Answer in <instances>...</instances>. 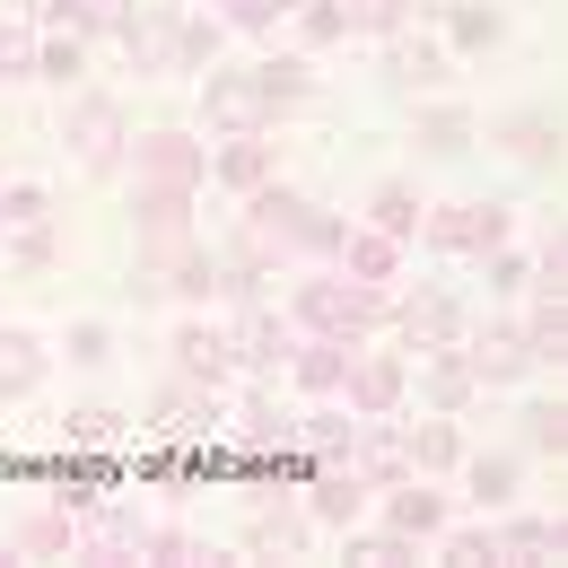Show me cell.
Wrapping results in <instances>:
<instances>
[{
	"instance_id": "cell-20",
	"label": "cell",
	"mask_w": 568,
	"mask_h": 568,
	"mask_svg": "<svg viewBox=\"0 0 568 568\" xmlns=\"http://www.w3.org/2000/svg\"><path fill=\"white\" fill-rule=\"evenodd\" d=\"M254 79V97H263V114L281 123V114H306L315 97H324V71H315V53H263V62H245Z\"/></svg>"
},
{
	"instance_id": "cell-24",
	"label": "cell",
	"mask_w": 568,
	"mask_h": 568,
	"mask_svg": "<svg viewBox=\"0 0 568 568\" xmlns=\"http://www.w3.org/2000/svg\"><path fill=\"white\" fill-rule=\"evenodd\" d=\"M473 141H481V114H473V105H464L455 88L412 105V149H420V158H464Z\"/></svg>"
},
{
	"instance_id": "cell-30",
	"label": "cell",
	"mask_w": 568,
	"mask_h": 568,
	"mask_svg": "<svg viewBox=\"0 0 568 568\" xmlns=\"http://www.w3.org/2000/svg\"><path fill=\"white\" fill-rule=\"evenodd\" d=\"M455 481H464V498H473L481 516H498L507 498L525 490V455H516V446H481V455L464 446V464H455Z\"/></svg>"
},
{
	"instance_id": "cell-37",
	"label": "cell",
	"mask_w": 568,
	"mask_h": 568,
	"mask_svg": "<svg viewBox=\"0 0 568 568\" xmlns=\"http://www.w3.org/2000/svg\"><path fill=\"white\" fill-rule=\"evenodd\" d=\"M141 560L149 568H227V551H211V534H193V525H149Z\"/></svg>"
},
{
	"instance_id": "cell-26",
	"label": "cell",
	"mask_w": 568,
	"mask_h": 568,
	"mask_svg": "<svg viewBox=\"0 0 568 568\" xmlns=\"http://www.w3.org/2000/svg\"><path fill=\"white\" fill-rule=\"evenodd\" d=\"M367 481H358L351 464H315L306 473V516H315V534H351L358 516H367Z\"/></svg>"
},
{
	"instance_id": "cell-39",
	"label": "cell",
	"mask_w": 568,
	"mask_h": 568,
	"mask_svg": "<svg viewBox=\"0 0 568 568\" xmlns=\"http://www.w3.org/2000/svg\"><path fill=\"white\" fill-rule=\"evenodd\" d=\"M342 551H351L358 568H412V560H420V542H412V534H394V525H367V516L342 534Z\"/></svg>"
},
{
	"instance_id": "cell-16",
	"label": "cell",
	"mask_w": 568,
	"mask_h": 568,
	"mask_svg": "<svg viewBox=\"0 0 568 568\" xmlns=\"http://www.w3.org/2000/svg\"><path fill=\"white\" fill-rule=\"evenodd\" d=\"M394 446H403V464L428 473V481H446L455 464H464V420H446V412H394Z\"/></svg>"
},
{
	"instance_id": "cell-48",
	"label": "cell",
	"mask_w": 568,
	"mask_h": 568,
	"mask_svg": "<svg viewBox=\"0 0 568 568\" xmlns=\"http://www.w3.org/2000/svg\"><path fill=\"white\" fill-rule=\"evenodd\" d=\"M53 358H71V367H88V376H97V367L114 358V324H97V315H88V324H71V333H62V351H53Z\"/></svg>"
},
{
	"instance_id": "cell-42",
	"label": "cell",
	"mask_w": 568,
	"mask_h": 568,
	"mask_svg": "<svg viewBox=\"0 0 568 568\" xmlns=\"http://www.w3.org/2000/svg\"><path fill=\"white\" fill-rule=\"evenodd\" d=\"M36 79H44V88H79V79H88V36L36 27Z\"/></svg>"
},
{
	"instance_id": "cell-51",
	"label": "cell",
	"mask_w": 568,
	"mask_h": 568,
	"mask_svg": "<svg viewBox=\"0 0 568 568\" xmlns=\"http://www.w3.org/2000/svg\"><path fill=\"white\" fill-rule=\"evenodd\" d=\"M272 9H281V18H288V9H297V0H272Z\"/></svg>"
},
{
	"instance_id": "cell-14",
	"label": "cell",
	"mask_w": 568,
	"mask_h": 568,
	"mask_svg": "<svg viewBox=\"0 0 568 568\" xmlns=\"http://www.w3.org/2000/svg\"><path fill=\"white\" fill-rule=\"evenodd\" d=\"M141 542H149V516H141V507H123V498H97V507L79 516V551H71V560H88V568H123V560H141Z\"/></svg>"
},
{
	"instance_id": "cell-21",
	"label": "cell",
	"mask_w": 568,
	"mask_h": 568,
	"mask_svg": "<svg viewBox=\"0 0 568 568\" xmlns=\"http://www.w3.org/2000/svg\"><path fill=\"white\" fill-rule=\"evenodd\" d=\"M175 9H184V0H132V18L114 27V44H123V62H132L141 79L175 71Z\"/></svg>"
},
{
	"instance_id": "cell-32",
	"label": "cell",
	"mask_w": 568,
	"mask_h": 568,
	"mask_svg": "<svg viewBox=\"0 0 568 568\" xmlns=\"http://www.w3.org/2000/svg\"><path fill=\"white\" fill-rule=\"evenodd\" d=\"M351 437H358V412L342 394H315V403L297 412V455H306V464H342Z\"/></svg>"
},
{
	"instance_id": "cell-46",
	"label": "cell",
	"mask_w": 568,
	"mask_h": 568,
	"mask_svg": "<svg viewBox=\"0 0 568 568\" xmlns=\"http://www.w3.org/2000/svg\"><path fill=\"white\" fill-rule=\"evenodd\" d=\"M342 18H351V36H394V27H412L420 18V0H342Z\"/></svg>"
},
{
	"instance_id": "cell-45",
	"label": "cell",
	"mask_w": 568,
	"mask_h": 568,
	"mask_svg": "<svg viewBox=\"0 0 568 568\" xmlns=\"http://www.w3.org/2000/svg\"><path fill=\"white\" fill-rule=\"evenodd\" d=\"M0 79L9 88L36 79V18H18V9H0Z\"/></svg>"
},
{
	"instance_id": "cell-18",
	"label": "cell",
	"mask_w": 568,
	"mask_h": 568,
	"mask_svg": "<svg viewBox=\"0 0 568 568\" xmlns=\"http://www.w3.org/2000/svg\"><path fill=\"white\" fill-rule=\"evenodd\" d=\"M446 516H455V498L437 490V481H428V473H403V481H385V490H376V525H394V534H412V542H437V525H446Z\"/></svg>"
},
{
	"instance_id": "cell-23",
	"label": "cell",
	"mask_w": 568,
	"mask_h": 568,
	"mask_svg": "<svg viewBox=\"0 0 568 568\" xmlns=\"http://www.w3.org/2000/svg\"><path fill=\"white\" fill-rule=\"evenodd\" d=\"M202 132L227 141V132H272V114H263V97H254V79L245 71H202Z\"/></svg>"
},
{
	"instance_id": "cell-50",
	"label": "cell",
	"mask_w": 568,
	"mask_h": 568,
	"mask_svg": "<svg viewBox=\"0 0 568 568\" xmlns=\"http://www.w3.org/2000/svg\"><path fill=\"white\" fill-rule=\"evenodd\" d=\"M219 18H227V36H272V27H281L272 0H219Z\"/></svg>"
},
{
	"instance_id": "cell-33",
	"label": "cell",
	"mask_w": 568,
	"mask_h": 568,
	"mask_svg": "<svg viewBox=\"0 0 568 568\" xmlns=\"http://www.w3.org/2000/svg\"><path fill=\"white\" fill-rule=\"evenodd\" d=\"M44 376H53V342H36V333L0 324V403H27Z\"/></svg>"
},
{
	"instance_id": "cell-29",
	"label": "cell",
	"mask_w": 568,
	"mask_h": 568,
	"mask_svg": "<svg viewBox=\"0 0 568 568\" xmlns=\"http://www.w3.org/2000/svg\"><path fill=\"white\" fill-rule=\"evenodd\" d=\"M403 254H412L403 236H376L367 219H351L342 245H333V272H351V281H367V288H394L403 281Z\"/></svg>"
},
{
	"instance_id": "cell-35",
	"label": "cell",
	"mask_w": 568,
	"mask_h": 568,
	"mask_svg": "<svg viewBox=\"0 0 568 568\" xmlns=\"http://www.w3.org/2000/svg\"><path fill=\"white\" fill-rule=\"evenodd\" d=\"M123 437H132V412H123V403H105V394H88V403L62 412V446H97V455H114Z\"/></svg>"
},
{
	"instance_id": "cell-1",
	"label": "cell",
	"mask_w": 568,
	"mask_h": 568,
	"mask_svg": "<svg viewBox=\"0 0 568 568\" xmlns=\"http://www.w3.org/2000/svg\"><path fill=\"white\" fill-rule=\"evenodd\" d=\"M288 324L297 333H333V342H376L385 333V288L351 281V272H306L288 288Z\"/></svg>"
},
{
	"instance_id": "cell-17",
	"label": "cell",
	"mask_w": 568,
	"mask_h": 568,
	"mask_svg": "<svg viewBox=\"0 0 568 568\" xmlns=\"http://www.w3.org/2000/svg\"><path fill=\"white\" fill-rule=\"evenodd\" d=\"M490 149H507V158H525V166H560L568 158V132H560V105H507V114H490Z\"/></svg>"
},
{
	"instance_id": "cell-3",
	"label": "cell",
	"mask_w": 568,
	"mask_h": 568,
	"mask_svg": "<svg viewBox=\"0 0 568 568\" xmlns=\"http://www.w3.org/2000/svg\"><path fill=\"white\" fill-rule=\"evenodd\" d=\"M464 324H473V306L455 297L446 281H394L385 288V333H394V351H446V342H464Z\"/></svg>"
},
{
	"instance_id": "cell-7",
	"label": "cell",
	"mask_w": 568,
	"mask_h": 568,
	"mask_svg": "<svg viewBox=\"0 0 568 568\" xmlns=\"http://www.w3.org/2000/svg\"><path fill=\"white\" fill-rule=\"evenodd\" d=\"M455 71H464V62L437 44V27H420V18L385 36V88H394V97H412V105H420V97H446Z\"/></svg>"
},
{
	"instance_id": "cell-31",
	"label": "cell",
	"mask_w": 568,
	"mask_h": 568,
	"mask_svg": "<svg viewBox=\"0 0 568 568\" xmlns=\"http://www.w3.org/2000/svg\"><path fill=\"white\" fill-rule=\"evenodd\" d=\"M351 351H358V342H333V333H297V351H288L281 385H297L306 403H315V394H342V376H351Z\"/></svg>"
},
{
	"instance_id": "cell-49",
	"label": "cell",
	"mask_w": 568,
	"mask_h": 568,
	"mask_svg": "<svg viewBox=\"0 0 568 568\" xmlns=\"http://www.w3.org/2000/svg\"><path fill=\"white\" fill-rule=\"evenodd\" d=\"M36 219H53L44 184H0V227H36Z\"/></svg>"
},
{
	"instance_id": "cell-15",
	"label": "cell",
	"mask_w": 568,
	"mask_h": 568,
	"mask_svg": "<svg viewBox=\"0 0 568 568\" xmlns=\"http://www.w3.org/2000/svg\"><path fill=\"white\" fill-rule=\"evenodd\" d=\"M412 394H420V412H446V420H464V412L481 403V376H473L464 342H446V351H420V358H412Z\"/></svg>"
},
{
	"instance_id": "cell-41",
	"label": "cell",
	"mask_w": 568,
	"mask_h": 568,
	"mask_svg": "<svg viewBox=\"0 0 568 568\" xmlns=\"http://www.w3.org/2000/svg\"><path fill=\"white\" fill-rule=\"evenodd\" d=\"M516 420H525V455H542V464H568V403H560V394H534Z\"/></svg>"
},
{
	"instance_id": "cell-19",
	"label": "cell",
	"mask_w": 568,
	"mask_h": 568,
	"mask_svg": "<svg viewBox=\"0 0 568 568\" xmlns=\"http://www.w3.org/2000/svg\"><path fill=\"white\" fill-rule=\"evenodd\" d=\"M464 358H473L481 394H490V385H525V376H534V351H525V324H516V315H498V324H464Z\"/></svg>"
},
{
	"instance_id": "cell-34",
	"label": "cell",
	"mask_w": 568,
	"mask_h": 568,
	"mask_svg": "<svg viewBox=\"0 0 568 568\" xmlns=\"http://www.w3.org/2000/svg\"><path fill=\"white\" fill-rule=\"evenodd\" d=\"M71 551H79V516H71V507H53V498L9 534V560H71Z\"/></svg>"
},
{
	"instance_id": "cell-44",
	"label": "cell",
	"mask_w": 568,
	"mask_h": 568,
	"mask_svg": "<svg viewBox=\"0 0 568 568\" xmlns=\"http://www.w3.org/2000/svg\"><path fill=\"white\" fill-rule=\"evenodd\" d=\"M0 254L27 263V272H53V263H62V227H53V219H36V227H0Z\"/></svg>"
},
{
	"instance_id": "cell-40",
	"label": "cell",
	"mask_w": 568,
	"mask_h": 568,
	"mask_svg": "<svg viewBox=\"0 0 568 568\" xmlns=\"http://www.w3.org/2000/svg\"><path fill=\"white\" fill-rule=\"evenodd\" d=\"M428 551H437V568H498V534H490V516H481V525H455V516H446Z\"/></svg>"
},
{
	"instance_id": "cell-2",
	"label": "cell",
	"mask_w": 568,
	"mask_h": 568,
	"mask_svg": "<svg viewBox=\"0 0 568 568\" xmlns=\"http://www.w3.org/2000/svg\"><path fill=\"white\" fill-rule=\"evenodd\" d=\"M62 149H71L88 175H123V158H132V114H123V97H105V88H62Z\"/></svg>"
},
{
	"instance_id": "cell-8",
	"label": "cell",
	"mask_w": 568,
	"mask_h": 568,
	"mask_svg": "<svg viewBox=\"0 0 568 568\" xmlns=\"http://www.w3.org/2000/svg\"><path fill=\"white\" fill-rule=\"evenodd\" d=\"M219 437H227L236 455H288V446H297V412L281 403V385H263V376H245V394H236V412H219Z\"/></svg>"
},
{
	"instance_id": "cell-38",
	"label": "cell",
	"mask_w": 568,
	"mask_h": 568,
	"mask_svg": "<svg viewBox=\"0 0 568 568\" xmlns=\"http://www.w3.org/2000/svg\"><path fill=\"white\" fill-rule=\"evenodd\" d=\"M219 44H227V18L219 9H175V71H211L219 62Z\"/></svg>"
},
{
	"instance_id": "cell-13",
	"label": "cell",
	"mask_w": 568,
	"mask_h": 568,
	"mask_svg": "<svg viewBox=\"0 0 568 568\" xmlns=\"http://www.w3.org/2000/svg\"><path fill=\"white\" fill-rule=\"evenodd\" d=\"M211 428H219V394L184 385V376L166 367V385L149 394V412H141V437H166V446H193V437H211Z\"/></svg>"
},
{
	"instance_id": "cell-10",
	"label": "cell",
	"mask_w": 568,
	"mask_h": 568,
	"mask_svg": "<svg viewBox=\"0 0 568 568\" xmlns=\"http://www.w3.org/2000/svg\"><path fill=\"white\" fill-rule=\"evenodd\" d=\"M166 367H175L184 385H202V394H227V385H236V351H227V315L193 306V315L175 324V342H166Z\"/></svg>"
},
{
	"instance_id": "cell-27",
	"label": "cell",
	"mask_w": 568,
	"mask_h": 568,
	"mask_svg": "<svg viewBox=\"0 0 568 568\" xmlns=\"http://www.w3.org/2000/svg\"><path fill=\"white\" fill-rule=\"evenodd\" d=\"M437 44H446L455 62H481V53L507 44V9H498V0H446V9H437Z\"/></svg>"
},
{
	"instance_id": "cell-12",
	"label": "cell",
	"mask_w": 568,
	"mask_h": 568,
	"mask_svg": "<svg viewBox=\"0 0 568 568\" xmlns=\"http://www.w3.org/2000/svg\"><path fill=\"white\" fill-rule=\"evenodd\" d=\"M123 175H149V184H193V193H202V175H211V141H193V132H175V123L132 132Z\"/></svg>"
},
{
	"instance_id": "cell-6",
	"label": "cell",
	"mask_w": 568,
	"mask_h": 568,
	"mask_svg": "<svg viewBox=\"0 0 568 568\" xmlns=\"http://www.w3.org/2000/svg\"><path fill=\"white\" fill-rule=\"evenodd\" d=\"M245 498H254V516H245V534H236V551H245V560H297V551L315 542L306 498H288L281 481H245Z\"/></svg>"
},
{
	"instance_id": "cell-5",
	"label": "cell",
	"mask_w": 568,
	"mask_h": 568,
	"mask_svg": "<svg viewBox=\"0 0 568 568\" xmlns=\"http://www.w3.org/2000/svg\"><path fill=\"white\" fill-rule=\"evenodd\" d=\"M507 236H516V211H507V202H428L412 245L446 254V263H473V254H490Z\"/></svg>"
},
{
	"instance_id": "cell-25",
	"label": "cell",
	"mask_w": 568,
	"mask_h": 568,
	"mask_svg": "<svg viewBox=\"0 0 568 568\" xmlns=\"http://www.w3.org/2000/svg\"><path fill=\"white\" fill-rule=\"evenodd\" d=\"M158 281H166L175 306H227V263H219V245H202V236H184V245L158 263Z\"/></svg>"
},
{
	"instance_id": "cell-4",
	"label": "cell",
	"mask_w": 568,
	"mask_h": 568,
	"mask_svg": "<svg viewBox=\"0 0 568 568\" xmlns=\"http://www.w3.org/2000/svg\"><path fill=\"white\" fill-rule=\"evenodd\" d=\"M227 351H236V376H263L281 385L288 351H297V324H288L281 297H227Z\"/></svg>"
},
{
	"instance_id": "cell-22",
	"label": "cell",
	"mask_w": 568,
	"mask_h": 568,
	"mask_svg": "<svg viewBox=\"0 0 568 568\" xmlns=\"http://www.w3.org/2000/svg\"><path fill=\"white\" fill-rule=\"evenodd\" d=\"M281 175V141L272 132H227V141H211V175L202 184H219V193H254V184H272Z\"/></svg>"
},
{
	"instance_id": "cell-47",
	"label": "cell",
	"mask_w": 568,
	"mask_h": 568,
	"mask_svg": "<svg viewBox=\"0 0 568 568\" xmlns=\"http://www.w3.org/2000/svg\"><path fill=\"white\" fill-rule=\"evenodd\" d=\"M473 263H481L490 297H525V281H534V254H516V245H490V254H473Z\"/></svg>"
},
{
	"instance_id": "cell-9",
	"label": "cell",
	"mask_w": 568,
	"mask_h": 568,
	"mask_svg": "<svg viewBox=\"0 0 568 568\" xmlns=\"http://www.w3.org/2000/svg\"><path fill=\"white\" fill-rule=\"evenodd\" d=\"M193 184H149L132 175V245H141V263H166L184 236H193Z\"/></svg>"
},
{
	"instance_id": "cell-36",
	"label": "cell",
	"mask_w": 568,
	"mask_h": 568,
	"mask_svg": "<svg viewBox=\"0 0 568 568\" xmlns=\"http://www.w3.org/2000/svg\"><path fill=\"white\" fill-rule=\"evenodd\" d=\"M420 184H412V175H385V184H376V193H367V227H376V236H403V245H412V236H420Z\"/></svg>"
},
{
	"instance_id": "cell-43",
	"label": "cell",
	"mask_w": 568,
	"mask_h": 568,
	"mask_svg": "<svg viewBox=\"0 0 568 568\" xmlns=\"http://www.w3.org/2000/svg\"><path fill=\"white\" fill-rule=\"evenodd\" d=\"M288 18H297V53H333V44H351V18H342V0H297Z\"/></svg>"
},
{
	"instance_id": "cell-11",
	"label": "cell",
	"mask_w": 568,
	"mask_h": 568,
	"mask_svg": "<svg viewBox=\"0 0 568 568\" xmlns=\"http://www.w3.org/2000/svg\"><path fill=\"white\" fill-rule=\"evenodd\" d=\"M342 403H351L358 420H394V412L412 403V351H376V342H358L351 376H342Z\"/></svg>"
},
{
	"instance_id": "cell-28",
	"label": "cell",
	"mask_w": 568,
	"mask_h": 568,
	"mask_svg": "<svg viewBox=\"0 0 568 568\" xmlns=\"http://www.w3.org/2000/svg\"><path fill=\"white\" fill-rule=\"evenodd\" d=\"M498 560H516V568H551L568 551V525L560 516H525V507H516V498H507V507H498Z\"/></svg>"
}]
</instances>
